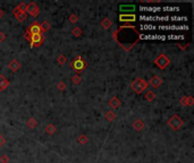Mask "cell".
Instances as JSON below:
<instances>
[{"label":"cell","instance_id":"14","mask_svg":"<svg viewBox=\"0 0 194 163\" xmlns=\"http://www.w3.org/2000/svg\"><path fill=\"white\" fill-rule=\"evenodd\" d=\"M8 67L10 70H13V71L15 73V71H18V70H19V68H21V64H19V61L16 60V59H13V60L8 64Z\"/></svg>","mask_w":194,"mask_h":163},{"label":"cell","instance_id":"42","mask_svg":"<svg viewBox=\"0 0 194 163\" xmlns=\"http://www.w3.org/2000/svg\"><path fill=\"white\" fill-rule=\"evenodd\" d=\"M4 16H5V11L2 9H0V19L4 17Z\"/></svg>","mask_w":194,"mask_h":163},{"label":"cell","instance_id":"39","mask_svg":"<svg viewBox=\"0 0 194 163\" xmlns=\"http://www.w3.org/2000/svg\"><path fill=\"white\" fill-rule=\"evenodd\" d=\"M5 143H6V139H5V137H4V136L0 134V148H1L2 146L5 145Z\"/></svg>","mask_w":194,"mask_h":163},{"label":"cell","instance_id":"3","mask_svg":"<svg viewBox=\"0 0 194 163\" xmlns=\"http://www.w3.org/2000/svg\"><path fill=\"white\" fill-rule=\"evenodd\" d=\"M70 66L76 71H82V70H84L87 67V62H86V60H84L82 58V56H77L75 59L72 61Z\"/></svg>","mask_w":194,"mask_h":163},{"label":"cell","instance_id":"27","mask_svg":"<svg viewBox=\"0 0 194 163\" xmlns=\"http://www.w3.org/2000/svg\"><path fill=\"white\" fill-rule=\"evenodd\" d=\"M156 28H157V26L150 25V24H142L141 25V30H143V31H153Z\"/></svg>","mask_w":194,"mask_h":163},{"label":"cell","instance_id":"40","mask_svg":"<svg viewBox=\"0 0 194 163\" xmlns=\"http://www.w3.org/2000/svg\"><path fill=\"white\" fill-rule=\"evenodd\" d=\"M6 40V34L4 32H0V42H4Z\"/></svg>","mask_w":194,"mask_h":163},{"label":"cell","instance_id":"8","mask_svg":"<svg viewBox=\"0 0 194 163\" xmlns=\"http://www.w3.org/2000/svg\"><path fill=\"white\" fill-rule=\"evenodd\" d=\"M26 13H27L28 15L33 16V17H36V16L39 15V13H40V9H39L38 6H36V4H35V2H30V4L27 5Z\"/></svg>","mask_w":194,"mask_h":163},{"label":"cell","instance_id":"4","mask_svg":"<svg viewBox=\"0 0 194 163\" xmlns=\"http://www.w3.org/2000/svg\"><path fill=\"white\" fill-rule=\"evenodd\" d=\"M167 125H168L173 130H178L179 128L183 127L184 121L182 120V118H180L179 116H176V114H175V116H173V117L169 119L168 122H167Z\"/></svg>","mask_w":194,"mask_h":163},{"label":"cell","instance_id":"21","mask_svg":"<svg viewBox=\"0 0 194 163\" xmlns=\"http://www.w3.org/2000/svg\"><path fill=\"white\" fill-rule=\"evenodd\" d=\"M140 10L146 11V13H157V11H160L161 8H159V7H141Z\"/></svg>","mask_w":194,"mask_h":163},{"label":"cell","instance_id":"13","mask_svg":"<svg viewBox=\"0 0 194 163\" xmlns=\"http://www.w3.org/2000/svg\"><path fill=\"white\" fill-rule=\"evenodd\" d=\"M9 86V80L4 75H0V92L7 90Z\"/></svg>","mask_w":194,"mask_h":163},{"label":"cell","instance_id":"15","mask_svg":"<svg viewBox=\"0 0 194 163\" xmlns=\"http://www.w3.org/2000/svg\"><path fill=\"white\" fill-rule=\"evenodd\" d=\"M120 104H122L120 100H119L118 97H116V96L111 97V99L109 100V107L111 108V109H117V108L120 107Z\"/></svg>","mask_w":194,"mask_h":163},{"label":"cell","instance_id":"28","mask_svg":"<svg viewBox=\"0 0 194 163\" xmlns=\"http://www.w3.org/2000/svg\"><path fill=\"white\" fill-rule=\"evenodd\" d=\"M57 62H58L59 65H61V66H63V65H65V64L67 62V58H66V56H65V54H60L59 57L57 58Z\"/></svg>","mask_w":194,"mask_h":163},{"label":"cell","instance_id":"2","mask_svg":"<svg viewBox=\"0 0 194 163\" xmlns=\"http://www.w3.org/2000/svg\"><path fill=\"white\" fill-rule=\"evenodd\" d=\"M148 85H149V83L145 79H143V78H136V79H134L132 82L131 88L134 91L136 94H141L143 91L146 90Z\"/></svg>","mask_w":194,"mask_h":163},{"label":"cell","instance_id":"17","mask_svg":"<svg viewBox=\"0 0 194 163\" xmlns=\"http://www.w3.org/2000/svg\"><path fill=\"white\" fill-rule=\"evenodd\" d=\"M150 84H151L154 88H158L159 86H161L162 84V80H161V78L159 76H157V75H154L153 77L150 79Z\"/></svg>","mask_w":194,"mask_h":163},{"label":"cell","instance_id":"37","mask_svg":"<svg viewBox=\"0 0 194 163\" xmlns=\"http://www.w3.org/2000/svg\"><path fill=\"white\" fill-rule=\"evenodd\" d=\"M0 162L1 163H8L9 162V157L6 154H4L0 157Z\"/></svg>","mask_w":194,"mask_h":163},{"label":"cell","instance_id":"41","mask_svg":"<svg viewBox=\"0 0 194 163\" xmlns=\"http://www.w3.org/2000/svg\"><path fill=\"white\" fill-rule=\"evenodd\" d=\"M188 100H190V103H188V105H193V102H194L193 96H188Z\"/></svg>","mask_w":194,"mask_h":163},{"label":"cell","instance_id":"22","mask_svg":"<svg viewBox=\"0 0 194 163\" xmlns=\"http://www.w3.org/2000/svg\"><path fill=\"white\" fill-rule=\"evenodd\" d=\"M154 99H156V94H154L152 91H148V92L145 93V95H144V100L148 101V102H152Z\"/></svg>","mask_w":194,"mask_h":163},{"label":"cell","instance_id":"35","mask_svg":"<svg viewBox=\"0 0 194 163\" xmlns=\"http://www.w3.org/2000/svg\"><path fill=\"white\" fill-rule=\"evenodd\" d=\"M77 20H78V17H77V15H75V14H72V15L69 16V22H70V23L75 24V23H77Z\"/></svg>","mask_w":194,"mask_h":163},{"label":"cell","instance_id":"36","mask_svg":"<svg viewBox=\"0 0 194 163\" xmlns=\"http://www.w3.org/2000/svg\"><path fill=\"white\" fill-rule=\"evenodd\" d=\"M57 88H58L59 91H65V90H66V84H65V82H59V83L57 84Z\"/></svg>","mask_w":194,"mask_h":163},{"label":"cell","instance_id":"25","mask_svg":"<svg viewBox=\"0 0 194 163\" xmlns=\"http://www.w3.org/2000/svg\"><path fill=\"white\" fill-rule=\"evenodd\" d=\"M45 133L48 134V135H53L55 133H56V127L53 126V125H48L47 127H45Z\"/></svg>","mask_w":194,"mask_h":163},{"label":"cell","instance_id":"1","mask_svg":"<svg viewBox=\"0 0 194 163\" xmlns=\"http://www.w3.org/2000/svg\"><path fill=\"white\" fill-rule=\"evenodd\" d=\"M141 33L137 31L135 26L125 25L118 27L114 33L112 39L118 43L119 45L125 49L126 51H129L136 45V43L140 41Z\"/></svg>","mask_w":194,"mask_h":163},{"label":"cell","instance_id":"29","mask_svg":"<svg viewBox=\"0 0 194 163\" xmlns=\"http://www.w3.org/2000/svg\"><path fill=\"white\" fill-rule=\"evenodd\" d=\"M72 34L74 35L75 37H80L82 35V30L80 27H74L73 31H72Z\"/></svg>","mask_w":194,"mask_h":163},{"label":"cell","instance_id":"20","mask_svg":"<svg viewBox=\"0 0 194 163\" xmlns=\"http://www.w3.org/2000/svg\"><path fill=\"white\" fill-rule=\"evenodd\" d=\"M158 17H159V16H154V15H149V16H146V15H141V16H140V19H141V20H145V22H152V20H158Z\"/></svg>","mask_w":194,"mask_h":163},{"label":"cell","instance_id":"23","mask_svg":"<svg viewBox=\"0 0 194 163\" xmlns=\"http://www.w3.org/2000/svg\"><path fill=\"white\" fill-rule=\"evenodd\" d=\"M40 27H41V30H42V32H47V31H49L51 27V24L49 22H47V20H43L42 23L40 24Z\"/></svg>","mask_w":194,"mask_h":163},{"label":"cell","instance_id":"26","mask_svg":"<svg viewBox=\"0 0 194 163\" xmlns=\"http://www.w3.org/2000/svg\"><path fill=\"white\" fill-rule=\"evenodd\" d=\"M26 125H27L28 128H35L36 125H38V122H36V120H35L34 118H30V119L27 120V122H26Z\"/></svg>","mask_w":194,"mask_h":163},{"label":"cell","instance_id":"33","mask_svg":"<svg viewBox=\"0 0 194 163\" xmlns=\"http://www.w3.org/2000/svg\"><path fill=\"white\" fill-rule=\"evenodd\" d=\"M77 142H78L80 144L84 145V144H86V143H87V137H86L85 135H81L80 137L77 138Z\"/></svg>","mask_w":194,"mask_h":163},{"label":"cell","instance_id":"11","mask_svg":"<svg viewBox=\"0 0 194 163\" xmlns=\"http://www.w3.org/2000/svg\"><path fill=\"white\" fill-rule=\"evenodd\" d=\"M166 40V35H140V40Z\"/></svg>","mask_w":194,"mask_h":163},{"label":"cell","instance_id":"7","mask_svg":"<svg viewBox=\"0 0 194 163\" xmlns=\"http://www.w3.org/2000/svg\"><path fill=\"white\" fill-rule=\"evenodd\" d=\"M26 32H27L28 34H31V35L42 34V30H41V27H40V24H39L38 22H34L33 24H31V25H30V27L26 30Z\"/></svg>","mask_w":194,"mask_h":163},{"label":"cell","instance_id":"9","mask_svg":"<svg viewBox=\"0 0 194 163\" xmlns=\"http://www.w3.org/2000/svg\"><path fill=\"white\" fill-rule=\"evenodd\" d=\"M43 41H44V37L42 34H35L31 36V47H40L42 45Z\"/></svg>","mask_w":194,"mask_h":163},{"label":"cell","instance_id":"38","mask_svg":"<svg viewBox=\"0 0 194 163\" xmlns=\"http://www.w3.org/2000/svg\"><path fill=\"white\" fill-rule=\"evenodd\" d=\"M161 10H165V11H176V10H178V7H165V8H161Z\"/></svg>","mask_w":194,"mask_h":163},{"label":"cell","instance_id":"31","mask_svg":"<svg viewBox=\"0 0 194 163\" xmlns=\"http://www.w3.org/2000/svg\"><path fill=\"white\" fill-rule=\"evenodd\" d=\"M72 82H73L74 84H76V85H78V84H81L82 78H81V76H80L78 74H76V75H74V76L72 77Z\"/></svg>","mask_w":194,"mask_h":163},{"label":"cell","instance_id":"12","mask_svg":"<svg viewBox=\"0 0 194 163\" xmlns=\"http://www.w3.org/2000/svg\"><path fill=\"white\" fill-rule=\"evenodd\" d=\"M26 8H27V5H26L25 2H21L19 5H17L16 7L13 9V14H16V13L26 14Z\"/></svg>","mask_w":194,"mask_h":163},{"label":"cell","instance_id":"19","mask_svg":"<svg viewBox=\"0 0 194 163\" xmlns=\"http://www.w3.org/2000/svg\"><path fill=\"white\" fill-rule=\"evenodd\" d=\"M104 118H106V120H108L109 122H112V121L116 119V113L112 111V110H108V111L104 113Z\"/></svg>","mask_w":194,"mask_h":163},{"label":"cell","instance_id":"16","mask_svg":"<svg viewBox=\"0 0 194 163\" xmlns=\"http://www.w3.org/2000/svg\"><path fill=\"white\" fill-rule=\"evenodd\" d=\"M144 127H145V123H144V121L141 120V119H136V120L133 122V128H134L135 130H137V131L143 130Z\"/></svg>","mask_w":194,"mask_h":163},{"label":"cell","instance_id":"34","mask_svg":"<svg viewBox=\"0 0 194 163\" xmlns=\"http://www.w3.org/2000/svg\"><path fill=\"white\" fill-rule=\"evenodd\" d=\"M166 39H168V40H183L184 36L183 35H167Z\"/></svg>","mask_w":194,"mask_h":163},{"label":"cell","instance_id":"24","mask_svg":"<svg viewBox=\"0 0 194 163\" xmlns=\"http://www.w3.org/2000/svg\"><path fill=\"white\" fill-rule=\"evenodd\" d=\"M101 26L103 28H106V30H109L110 27H111V20H110L109 18H104L101 22Z\"/></svg>","mask_w":194,"mask_h":163},{"label":"cell","instance_id":"6","mask_svg":"<svg viewBox=\"0 0 194 163\" xmlns=\"http://www.w3.org/2000/svg\"><path fill=\"white\" fill-rule=\"evenodd\" d=\"M159 30L162 31H184V30H188L187 25H160L158 27Z\"/></svg>","mask_w":194,"mask_h":163},{"label":"cell","instance_id":"10","mask_svg":"<svg viewBox=\"0 0 194 163\" xmlns=\"http://www.w3.org/2000/svg\"><path fill=\"white\" fill-rule=\"evenodd\" d=\"M119 20L120 22H135L136 20V16L134 14H120L119 15Z\"/></svg>","mask_w":194,"mask_h":163},{"label":"cell","instance_id":"30","mask_svg":"<svg viewBox=\"0 0 194 163\" xmlns=\"http://www.w3.org/2000/svg\"><path fill=\"white\" fill-rule=\"evenodd\" d=\"M15 15V17L17 18V20L18 22H24L26 19V14H22V13H16V14H14Z\"/></svg>","mask_w":194,"mask_h":163},{"label":"cell","instance_id":"5","mask_svg":"<svg viewBox=\"0 0 194 163\" xmlns=\"http://www.w3.org/2000/svg\"><path fill=\"white\" fill-rule=\"evenodd\" d=\"M154 64H156V65H157V66H158L160 69H165L167 66H168L169 64H170V59H169L166 54L161 53V54H159V56L156 58Z\"/></svg>","mask_w":194,"mask_h":163},{"label":"cell","instance_id":"32","mask_svg":"<svg viewBox=\"0 0 194 163\" xmlns=\"http://www.w3.org/2000/svg\"><path fill=\"white\" fill-rule=\"evenodd\" d=\"M179 103H180V105H183V107H187V105H188V103H190L188 96H183V97H180Z\"/></svg>","mask_w":194,"mask_h":163},{"label":"cell","instance_id":"18","mask_svg":"<svg viewBox=\"0 0 194 163\" xmlns=\"http://www.w3.org/2000/svg\"><path fill=\"white\" fill-rule=\"evenodd\" d=\"M119 10L120 11H129V14H132V11L135 10V6L134 5H120Z\"/></svg>","mask_w":194,"mask_h":163}]
</instances>
